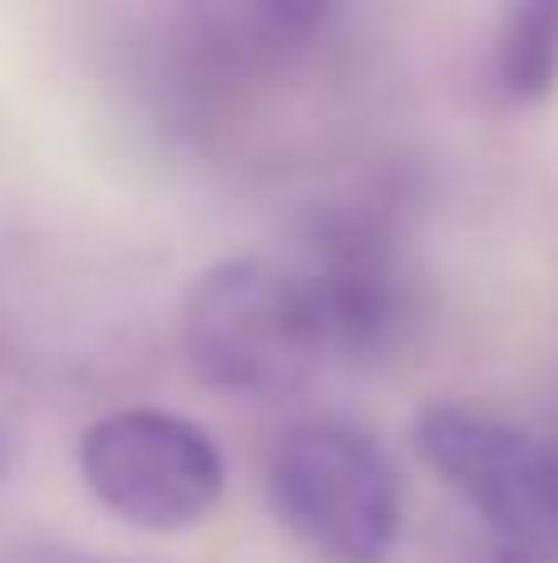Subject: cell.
<instances>
[{
	"mask_svg": "<svg viewBox=\"0 0 558 563\" xmlns=\"http://www.w3.org/2000/svg\"><path fill=\"white\" fill-rule=\"evenodd\" d=\"M183 351L208 386L277 400L322 371L332 341L297 267L272 257H227L188 291Z\"/></svg>",
	"mask_w": 558,
	"mask_h": 563,
	"instance_id": "obj_1",
	"label": "cell"
},
{
	"mask_svg": "<svg viewBox=\"0 0 558 563\" xmlns=\"http://www.w3.org/2000/svg\"><path fill=\"white\" fill-rule=\"evenodd\" d=\"M263 485L272 515L326 563H386L401 539L391 460L346 420H297L277 430Z\"/></svg>",
	"mask_w": 558,
	"mask_h": 563,
	"instance_id": "obj_2",
	"label": "cell"
},
{
	"mask_svg": "<svg viewBox=\"0 0 558 563\" xmlns=\"http://www.w3.org/2000/svg\"><path fill=\"white\" fill-rule=\"evenodd\" d=\"M421 460L504 539L558 563V445L470 406H425L415 420Z\"/></svg>",
	"mask_w": 558,
	"mask_h": 563,
	"instance_id": "obj_3",
	"label": "cell"
},
{
	"mask_svg": "<svg viewBox=\"0 0 558 563\" xmlns=\"http://www.w3.org/2000/svg\"><path fill=\"white\" fill-rule=\"evenodd\" d=\"M89 495L124 525L174 534L213 515L223 499V455L213 435L174 410H114L79 440Z\"/></svg>",
	"mask_w": 558,
	"mask_h": 563,
	"instance_id": "obj_4",
	"label": "cell"
},
{
	"mask_svg": "<svg viewBox=\"0 0 558 563\" xmlns=\"http://www.w3.org/2000/svg\"><path fill=\"white\" fill-rule=\"evenodd\" d=\"M326 321V341L351 356L386 351L411 311V277L391 223L366 208L326 213L297 267Z\"/></svg>",
	"mask_w": 558,
	"mask_h": 563,
	"instance_id": "obj_5",
	"label": "cell"
},
{
	"mask_svg": "<svg viewBox=\"0 0 558 563\" xmlns=\"http://www.w3.org/2000/svg\"><path fill=\"white\" fill-rule=\"evenodd\" d=\"M494 79L510 99L534 104L558 85V5L504 10L494 35Z\"/></svg>",
	"mask_w": 558,
	"mask_h": 563,
	"instance_id": "obj_6",
	"label": "cell"
},
{
	"mask_svg": "<svg viewBox=\"0 0 558 563\" xmlns=\"http://www.w3.org/2000/svg\"><path fill=\"white\" fill-rule=\"evenodd\" d=\"M494 563H554V559H534V554H520V549H500Z\"/></svg>",
	"mask_w": 558,
	"mask_h": 563,
	"instance_id": "obj_7",
	"label": "cell"
}]
</instances>
